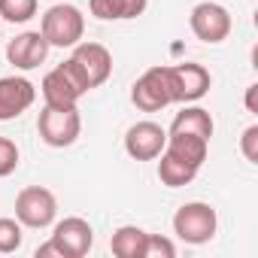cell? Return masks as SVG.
Masks as SVG:
<instances>
[{
	"label": "cell",
	"instance_id": "obj_19",
	"mask_svg": "<svg viewBox=\"0 0 258 258\" xmlns=\"http://www.w3.org/2000/svg\"><path fill=\"white\" fill-rule=\"evenodd\" d=\"M37 0H0V19L13 22V25H25L37 16Z\"/></svg>",
	"mask_w": 258,
	"mask_h": 258
},
{
	"label": "cell",
	"instance_id": "obj_10",
	"mask_svg": "<svg viewBox=\"0 0 258 258\" xmlns=\"http://www.w3.org/2000/svg\"><path fill=\"white\" fill-rule=\"evenodd\" d=\"M70 61L79 67V73L85 76L88 88H100L109 79V73H112V55L100 43H76Z\"/></svg>",
	"mask_w": 258,
	"mask_h": 258
},
{
	"label": "cell",
	"instance_id": "obj_15",
	"mask_svg": "<svg viewBox=\"0 0 258 258\" xmlns=\"http://www.w3.org/2000/svg\"><path fill=\"white\" fill-rule=\"evenodd\" d=\"M149 0H88V10L100 22H127L143 16Z\"/></svg>",
	"mask_w": 258,
	"mask_h": 258
},
{
	"label": "cell",
	"instance_id": "obj_23",
	"mask_svg": "<svg viewBox=\"0 0 258 258\" xmlns=\"http://www.w3.org/2000/svg\"><path fill=\"white\" fill-rule=\"evenodd\" d=\"M240 152L249 164H258V124H249L240 137Z\"/></svg>",
	"mask_w": 258,
	"mask_h": 258
},
{
	"label": "cell",
	"instance_id": "obj_12",
	"mask_svg": "<svg viewBox=\"0 0 258 258\" xmlns=\"http://www.w3.org/2000/svg\"><path fill=\"white\" fill-rule=\"evenodd\" d=\"M37 100V88L25 76H4L0 79V121H13Z\"/></svg>",
	"mask_w": 258,
	"mask_h": 258
},
{
	"label": "cell",
	"instance_id": "obj_26",
	"mask_svg": "<svg viewBox=\"0 0 258 258\" xmlns=\"http://www.w3.org/2000/svg\"><path fill=\"white\" fill-rule=\"evenodd\" d=\"M0 40H4V19H0Z\"/></svg>",
	"mask_w": 258,
	"mask_h": 258
},
{
	"label": "cell",
	"instance_id": "obj_22",
	"mask_svg": "<svg viewBox=\"0 0 258 258\" xmlns=\"http://www.w3.org/2000/svg\"><path fill=\"white\" fill-rule=\"evenodd\" d=\"M146 258H176V246L161 237V234H149L146 240Z\"/></svg>",
	"mask_w": 258,
	"mask_h": 258
},
{
	"label": "cell",
	"instance_id": "obj_21",
	"mask_svg": "<svg viewBox=\"0 0 258 258\" xmlns=\"http://www.w3.org/2000/svg\"><path fill=\"white\" fill-rule=\"evenodd\" d=\"M16 167H19V146L10 137H0V179L16 173Z\"/></svg>",
	"mask_w": 258,
	"mask_h": 258
},
{
	"label": "cell",
	"instance_id": "obj_1",
	"mask_svg": "<svg viewBox=\"0 0 258 258\" xmlns=\"http://www.w3.org/2000/svg\"><path fill=\"white\" fill-rule=\"evenodd\" d=\"M37 134L46 146L52 149H64L73 146L82 134V118L76 106H43L37 115Z\"/></svg>",
	"mask_w": 258,
	"mask_h": 258
},
{
	"label": "cell",
	"instance_id": "obj_20",
	"mask_svg": "<svg viewBox=\"0 0 258 258\" xmlns=\"http://www.w3.org/2000/svg\"><path fill=\"white\" fill-rule=\"evenodd\" d=\"M22 240H25V231H22L19 219H0V255L19 252Z\"/></svg>",
	"mask_w": 258,
	"mask_h": 258
},
{
	"label": "cell",
	"instance_id": "obj_5",
	"mask_svg": "<svg viewBox=\"0 0 258 258\" xmlns=\"http://www.w3.org/2000/svg\"><path fill=\"white\" fill-rule=\"evenodd\" d=\"M164 82H167V91H170V103H198L210 85H213V76L204 64H164Z\"/></svg>",
	"mask_w": 258,
	"mask_h": 258
},
{
	"label": "cell",
	"instance_id": "obj_25",
	"mask_svg": "<svg viewBox=\"0 0 258 258\" xmlns=\"http://www.w3.org/2000/svg\"><path fill=\"white\" fill-rule=\"evenodd\" d=\"M46 255H55V258H58V252H55V246H52V240H49V243H43V246L37 249V258H46Z\"/></svg>",
	"mask_w": 258,
	"mask_h": 258
},
{
	"label": "cell",
	"instance_id": "obj_9",
	"mask_svg": "<svg viewBox=\"0 0 258 258\" xmlns=\"http://www.w3.org/2000/svg\"><path fill=\"white\" fill-rule=\"evenodd\" d=\"M167 143V131L155 121H137L124 134V152L134 161H155Z\"/></svg>",
	"mask_w": 258,
	"mask_h": 258
},
{
	"label": "cell",
	"instance_id": "obj_4",
	"mask_svg": "<svg viewBox=\"0 0 258 258\" xmlns=\"http://www.w3.org/2000/svg\"><path fill=\"white\" fill-rule=\"evenodd\" d=\"M40 91H43V100H46L49 106H76L79 97L88 94L91 88H88L85 76L79 73V67L67 58V61H61L55 70H49V73L43 76Z\"/></svg>",
	"mask_w": 258,
	"mask_h": 258
},
{
	"label": "cell",
	"instance_id": "obj_13",
	"mask_svg": "<svg viewBox=\"0 0 258 258\" xmlns=\"http://www.w3.org/2000/svg\"><path fill=\"white\" fill-rule=\"evenodd\" d=\"M49 49H52V46L46 43V37H43L40 31H25V34H19V37L10 40V46H7V61H10L16 70H34V67H40V64L46 61Z\"/></svg>",
	"mask_w": 258,
	"mask_h": 258
},
{
	"label": "cell",
	"instance_id": "obj_7",
	"mask_svg": "<svg viewBox=\"0 0 258 258\" xmlns=\"http://www.w3.org/2000/svg\"><path fill=\"white\" fill-rule=\"evenodd\" d=\"M188 28H191V34L201 43L216 46V43H225L231 37L234 22H231V13L222 4H216V0H204V4H198L188 13Z\"/></svg>",
	"mask_w": 258,
	"mask_h": 258
},
{
	"label": "cell",
	"instance_id": "obj_8",
	"mask_svg": "<svg viewBox=\"0 0 258 258\" xmlns=\"http://www.w3.org/2000/svg\"><path fill=\"white\" fill-rule=\"evenodd\" d=\"M49 240H52L58 258H82L94 246V231L82 216H67V219L55 222Z\"/></svg>",
	"mask_w": 258,
	"mask_h": 258
},
{
	"label": "cell",
	"instance_id": "obj_17",
	"mask_svg": "<svg viewBox=\"0 0 258 258\" xmlns=\"http://www.w3.org/2000/svg\"><path fill=\"white\" fill-rule=\"evenodd\" d=\"M216 124H213V115L204 109V106H185L182 112H176L173 124L167 134H198V137H213Z\"/></svg>",
	"mask_w": 258,
	"mask_h": 258
},
{
	"label": "cell",
	"instance_id": "obj_14",
	"mask_svg": "<svg viewBox=\"0 0 258 258\" xmlns=\"http://www.w3.org/2000/svg\"><path fill=\"white\" fill-rule=\"evenodd\" d=\"M164 155L201 170L204 161H207V152H210V140L207 137H198V134H167V143L161 149Z\"/></svg>",
	"mask_w": 258,
	"mask_h": 258
},
{
	"label": "cell",
	"instance_id": "obj_18",
	"mask_svg": "<svg viewBox=\"0 0 258 258\" xmlns=\"http://www.w3.org/2000/svg\"><path fill=\"white\" fill-rule=\"evenodd\" d=\"M161 161H158V179L167 185V188H182V185H188L201 170H195V167H188V164H182V161H176V158H170V155H158Z\"/></svg>",
	"mask_w": 258,
	"mask_h": 258
},
{
	"label": "cell",
	"instance_id": "obj_11",
	"mask_svg": "<svg viewBox=\"0 0 258 258\" xmlns=\"http://www.w3.org/2000/svg\"><path fill=\"white\" fill-rule=\"evenodd\" d=\"M131 103L143 112H158V109L170 106V91H167V82H164V64L149 67L131 85Z\"/></svg>",
	"mask_w": 258,
	"mask_h": 258
},
{
	"label": "cell",
	"instance_id": "obj_24",
	"mask_svg": "<svg viewBox=\"0 0 258 258\" xmlns=\"http://www.w3.org/2000/svg\"><path fill=\"white\" fill-rule=\"evenodd\" d=\"M246 109H249L252 115H258V82H252V85L246 88Z\"/></svg>",
	"mask_w": 258,
	"mask_h": 258
},
{
	"label": "cell",
	"instance_id": "obj_6",
	"mask_svg": "<svg viewBox=\"0 0 258 258\" xmlns=\"http://www.w3.org/2000/svg\"><path fill=\"white\" fill-rule=\"evenodd\" d=\"M16 219L22 222V228L43 231L58 219V198L43 185H28L16 195Z\"/></svg>",
	"mask_w": 258,
	"mask_h": 258
},
{
	"label": "cell",
	"instance_id": "obj_2",
	"mask_svg": "<svg viewBox=\"0 0 258 258\" xmlns=\"http://www.w3.org/2000/svg\"><path fill=\"white\" fill-rule=\"evenodd\" d=\"M40 34L46 37L49 46L55 49H70L82 40L85 34V16L79 7L73 4H55L46 10L43 22H40Z\"/></svg>",
	"mask_w": 258,
	"mask_h": 258
},
{
	"label": "cell",
	"instance_id": "obj_16",
	"mask_svg": "<svg viewBox=\"0 0 258 258\" xmlns=\"http://www.w3.org/2000/svg\"><path fill=\"white\" fill-rule=\"evenodd\" d=\"M146 240L149 234L137 225H121L112 237H109V249L118 258H146Z\"/></svg>",
	"mask_w": 258,
	"mask_h": 258
},
{
	"label": "cell",
	"instance_id": "obj_3",
	"mask_svg": "<svg viewBox=\"0 0 258 258\" xmlns=\"http://www.w3.org/2000/svg\"><path fill=\"white\" fill-rule=\"evenodd\" d=\"M216 231H219V216L204 201H188L173 213V234L182 243L204 246L216 237Z\"/></svg>",
	"mask_w": 258,
	"mask_h": 258
}]
</instances>
